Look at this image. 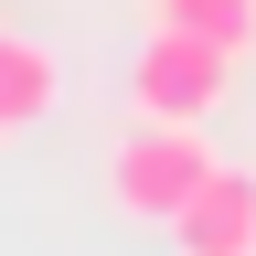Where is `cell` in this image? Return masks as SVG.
Returning a JSON list of instances; mask_svg holds the SVG:
<instances>
[{
    "label": "cell",
    "mask_w": 256,
    "mask_h": 256,
    "mask_svg": "<svg viewBox=\"0 0 256 256\" xmlns=\"http://www.w3.org/2000/svg\"><path fill=\"white\" fill-rule=\"evenodd\" d=\"M224 171L203 128H182V118H139L128 139L107 150V203L118 214H139V224H182V203Z\"/></svg>",
    "instance_id": "cell-1"
},
{
    "label": "cell",
    "mask_w": 256,
    "mask_h": 256,
    "mask_svg": "<svg viewBox=\"0 0 256 256\" xmlns=\"http://www.w3.org/2000/svg\"><path fill=\"white\" fill-rule=\"evenodd\" d=\"M224 96H235V54H214V43H192V32H160V22H150L139 64H128V107H139V118L203 128Z\"/></svg>",
    "instance_id": "cell-2"
},
{
    "label": "cell",
    "mask_w": 256,
    "mask_h": 256,
    "mask_svg": "<svg viewBox=\"0 0 256 256\" xmlns=\"http://www.w3.org/2000/svg\"><path fill=\"white\" fill-rule=\"evenodd\" d=\"M171 256H256V171H224L182 203V224H171Z\"/></svg>",
    "instance_id": "cell-3"
},
{
    "label": "cell",
    "mask_w": 256,
    "mask_h": 256,
    "mask_svg": "<svg viewBox=\"0 0 256 256\" xmlns=\"http://www.w3.org/2000/svg\"><path fill=\"white\" fill-rule=\"evenodd\" d=\"M64 107V54L43 32H11L0 22V139H22V128H43Z\"/></svg>",
    "instance_id": "cell-4"
},
{
    "label": "cell",
    "mask_w": 256,
    "mask_h": 256,
    "mask_svg": "<svg viewBox=\"0 0 256 256\" xmlns=\"http://www.w3.org/2000/svg\"><path fill=\"white\" fill-rule=\"evenodd\" d=\"M150 22L160 32H192V43H214V54H246L256 43V0H150Z\"/></svg>",
    "instance_id": "cell-5"
}]
</instances>
